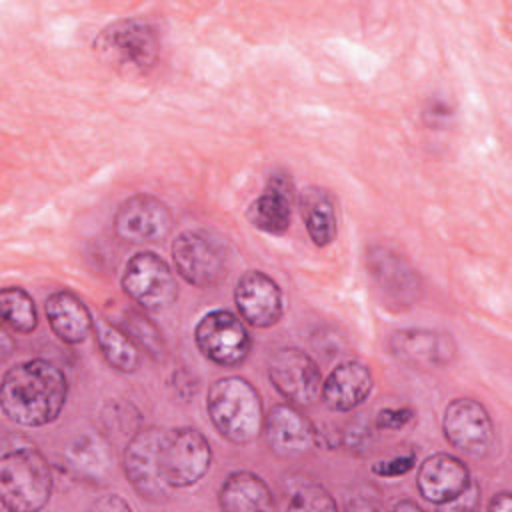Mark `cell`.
I'll return each mask as SVG.
<instances>
[{
	"mask_svg": "<svg viewBox=\"0 0 512 512\" xmlns=\"http://www.w3.org/2000/svg\"><path fill=\"white\" fill-rule=\"evenodd\" d=\"M68 380L48 360L34 358L6 370L0 384L4 416L26 428L44 426L58 418L66 404Z\"/></svg>",
	"mask_w": 512,
	"mask_h": 512,
	"instance_id": "1",
	"label": "cell"
},
{
	"mask_svg": "<svg viewBox=\"0 0 512 512\" xmlns=\"http://www.w3.org/2000/svg\"><path fill=\"white\" fill-rule=\"evenodd\" d=\"M206 410L218 434L232 444H250L262 434L260 394L242 376L216 380L208 390Z\"/></svg>",
	"mask_w": 512,
	"mask_h": 512,
	"instance_id": "2",
	"label": "cell"
},
{
	"mask_svg": "<svg viewBox=\"0 0 512 512\" xmlns=\"http://www.w3.org/2000/svg\"><path fill=\"white\" fill-rule=\"evenodd\" d=\"M52 494V470L34 446H16L0 458V504L10 512H36Z\"/></svg>",
	"mask_w": 512,
	"mask_h": 512,
	"instance_id": "3",
	"label": "cell"
},
{
	"mask_svg": "<svg viewBox=\"0 0 512 512\" xmlns=\"http://www.w3.org/2000/svg\"><path fill=\"white\" fill-rule=\"evenodd\" d=\"M94 50L104 64L122 76H146L160 56V38L152 24L124 18L108 24L94 40Z\"/></svg>",
	"mask_w": 512,
	"mask_h": 512,
	"instance_id": "4",
	"label": "cell"
},
{
	"mask_svg": "<svg viewBox=\"0 0 512 512\" xmlns=\"http://www.w3.org/2000/svg\"><path fill=\"white\" fill-rule=\"evenodd\" d=\"M164 436L166 428L146 426L128 440L124 450L126 478L138 496L150 502H164L172 492L162 466Z\"/></svg>",
	"mask_w": 512,
	"mask_h": 512,
	"instance_id": "5",
	"label": "cell"
},
{
	"mask_svg": "<svg viewBox=\"0 0 512 512\" xmlns=\"http://www.w3.org/2000/svg\"><path fill=\"white\" fill-rule=\"evenodd\" d=\"M122 288L146 312H162L178 298L176 276L154 252L134 254L124 268Z\"/></svg>",
	"mask_w": 512,
	"mask_h": 512,
	"instance_id": "6",
	"label": "cell"
},
{
	"mask_svg": "<svg viewBox=\"0 0 512 512\" xmlns=\"http://www.w3.org/2000/svg\"><path fill=\"white\" fill-rule=\"evenodd\" d=\"M194 340L204 358L222 368L240 366L252 348V338L244 322L228 310L204 314L194 328Z\"/></svg>",
	"mask_w": 512,
	"mask_h": 512,
	"instance_id": "7",
	"label": "cell"
},
{
	"mask_svg": "<svg viewBox=\"0 0 512 512\" xmlns=\"http://www.w3.org/2000/svg\"><path fill=\"white\" fill-rule=\"evenodd\" d=\"M268 378L280 396L294 406H312L320 400V368L298 348L286 346L274 350L268 358Z\"/></svg>",
	"mask_w": 512,
	"mask_h": 512,
	"instance_id": "8",
	"label": "cell"
},
{
	"mask_svg": "<svg viewBox=\"0 0 512 512\" xmlns=\"http://www.w3.org/2000/svg\"><path fill=\"white\" fill-rule=\"evenodd\" d=\"M210 462L212 450L202 432L188 426L166 430L162 466L172 490L196 484L208 472Z\"/></svg>",
	"mask_w": 512,
	"mask_h": 512,
	"instance_id": "9",
	"label": "cell"
},
{
	"mask_svg": "<svg viewBox=\"0 0 512 512\" xmlns=\"http://www.w3.org/2000/svg\"><path fill=\"white\" fill-rule=\"evenodd\" d=\"M442 432L458 452L482 458L494 446V424L486 408L472 398H454L442 416Z\"/></svg>",
	"mask_w": 512,
	"mask_h": 512,
	"instance_id": "10",
	"label": "cell"
},
{
	"mask_svg": "<svg viewBox=\"0 0 512 512\" xmlns=\"http://www.w3.org/2000/svg\"><path fill=\"white\" fill-rule=\"evenodd\" d=\"M174 226L168 206L150 196L134 194L126 198L114 214V232L128 244H152L164 240Z\"/></svg>",
	"mask_w": 512,
	"mask_h": 512,
	"instance_id": "11",
	"label": "cell"
},
{
	"mask_svg": "<svg viewBox=\"0 0 512 512\" xmlns=\"http://www.w3.org/2000/svg\"><path fill=\"white\" fill-rule=\"evenodd\" d=\"M262 434L270 452L282 460L304 458L318 446L314 424L290 402L276 404L268 410Z\"/></svg>",
	"mask_w": 512,
	"mask_h": 512,
	"instance_id": "12",
	"label": "cell"
},
{
	"mask_svg": "<svg viewBox=\"0 0 512 512\" xmlns=\"http://www.w3.org/2000/svg\"><path fill=\"white\" fill-rule=\"evenodd\" d=\"M176 272L196 288L218 286L226 276V264L220 248L202 232L186 230L172 244Z\"/></svg>",
	"mask_w": 512,
	"mask_h": 512,
	"instance_id": "13",
	"label": "cell"
},
{
	"mask_svg": "<svg viewBox=\"0 0 512 512\" xmlns=\"http://www.w3.org/2000/svg\"><path fill=\"white\" fill-rule=\"evenodd\" d=\"M234 302L240 318L254 328L274 326L284 308L280 286L260 270H248L238 278Z\"/></svg>",
	"mask_w": 512,
	"mask_h": 512,
	"instance_id": "14",
	"label": "cell"
},
{
	"mask_svg": "<svg viewBox=\"0 0 512 512\" xmlns=\"http://www.w3.org/2000/svg\"><path fill=\"white\" fill-rule=\"evenodd\" d=\"M472 478L466 464L452 454L440 452L428 456L416 476V486L420 496L426 502L446 506L454 498H458L468 486Z\"/></svg>",
	"mask_w": 512,
	"mask_h": 512,
	"instance_id": "15",
	"label": "cell"
},
{
	"mask_svg": "<svg viewBox=\"0 0 512 512\" xmlns=\"http://www.w3.org/2000/svg\"><path fill=\"white\" fill-rule=\"evenodd\" d=\"M390 352L412 366H444L456 356V344L450 334L424 328L398 330L388 340Z\"/></svg>",
	"mask_w": 512,
	"mask_h": 512,
	"instance_id": "16",
	"label": "cell"
},
{
	"mask_svg": "<svg viewBox=\"0 0 512 512\" xmlns=\"http://www.w3.org/2000/svg\"><path fill=\"white\" fill-rule=\"evenodd\" d=\"M368 270L384 298H392L400 306L418 300L420 278L398 254L380 246L372 248L368 252Z\"/></svg>",
	"mask_w": 512,
	"mask_h": 512,
	"instance_id": "17",
	"label": "cell"
},
{
	"mask_svg": "<svg viewBox=\"0 0 512 512\" xmlns=\"http://www.w3.org/2000/svg\"><path fill=\"white\" fill-rule=\"evenodd\" d=\"M372 392V374L362 362L338 364L322 380L320 400L332 412H350L358 408Z\"/></svg>",
	"mask_w": 512,
	"mask_h": 512,
	"instance_id": "18",
	"label": "cell"
},
{
	"mask_svg": "<svg viewBox=\"0 0 512 512\" xmlns=\"http://www.w3.org/2000/svg\"><path fill=\"white\" fill-rule=\"evenodd\" d=\"M294 184L286 174H272L264 192L250 204L248 220L268 234H284L292 222Z\"/></svg>",
	"mask_w": 512,
	"mask_h": 512,
	"instance_id": "19",
	"label": "cell"
},
{
	"mask_svg": "<svg viewBox=\"0 0 512 512\" xmlns=\"http://www.w3.org/2000/svg\"><path fill=\"white\" fill-rule=\"evenodd\" d=\"M44 312L52 332L66 344H80L94 328L92 314L84 300L70 290L52 292L46 298Z\"/></svg>",
	"mask_w": 512,
	"mask_h": 512,
	"instance_id": "20",
	"label": "cell"
},
{
	"mask_svg": "<svg viewBox=\"0 0 512 512\" xmlns=\"http://www.w3.org/2000/svg\"><path fill=\"white\" fill-rule=\"evenodd\" d=\"M218 502L222 510L230 512H254L272 510L276 506L268 484L246 470L232 472L218 492Z\"/></svg>",
	"mask_w": 512,
	"mask_h": 512,
	"instance_id": "21",
	"label": "cell"
},
{
	"mask_svg": "<svg viewBox=\"0 0 512 512\" xmlns=\"http://www.w3.org/2000/svg\"><path fill=\"white\" fill-rule=\"evenodd\" d=\"M302 216L308 230L310 240L316 246H328L336 238L338 226H336V204L328 190L312 186L308 188L302 198Z\"/></svg>",
	"mask_w": 512,
	"mask_h": 512,
	"instance_id": "22",
	"label": "cell"
},
{
	"mask_svg": "<svg viewBox=\"0 0 512 512\" xmlns=\"http://www.w3.org/2000/svg\"><path fill=\"white\" fill-rule=\"evenodd\" d=\"M94 334L104 360L112 368L126 374L138 370L140 350L136 342L124 332V328H118L116 324H110L108 320L100 318L94 322Z\"/></svg>",
	"mask_w": 512,
	"mask_h": 512,
	"instance_id": "23",
	"label": "cell"
},
{
	"mask_svg": "<svg viewBox=\"0 0 512 512\" xmlns=\"http://www.w3.org/2000/svg\"><path fill=\"white\" fill-rule=\"evenodd\" d=\"M290 510H336V502L328 490L312 476L294 472L284 480Z\"/></svg>",
	"mask_w": 512,
	"mask_h": 512,
	"instance_id": "24",
	"label": "cell"
},
{
	"mask_svg": "<svg viewBox=\"0 0 512 512\" xmlns=\"http://www.w3.org/2000/svg\"><path fill=\"white\" fill-rule=\"evenodd\" d=\"M0 314L2 322L18 332V334H30L36 330L38 314L32 296L18 286L2 288L0 292Z\"/></svg>",
	"mask_w": 512,
	"mask_h": 512,
	"instance_id": "25",
	"label": "cell"
},
{
	"mask_svg": "<svg viewBox=\"0 0 512 512\" xmlns=\"http://www.w3.org/2000/svg\"><path fill=\"white\" fill-rule=\"evenodd\" d=\"M68 466L80 476H98L108 466V446L102 440L78 438L66 450Z\"/></svg>",
	"mask_w": 512,
	"mask_h": 512,
	"instance_id": "26",
	"label": "cell"
},
{
	"mask_svg": "<svg viewBox=\"0 0 512 512\" xmlns=\"http://www.w3.org/2000/svg\"><path fill=\"white\" fill-rule=\"evenodd\" d=\"M124 332L140 346L144 348L150 356L162 358L166 348L160 330L142 314L136 310H128L124 314Z\"/></svg>",
	"mask_w": 512,
	"mask_h": 512,
	"instance_id": "27",
	"label": "cell"
},
{
	"mask_svg": "<svg viewBox=\"0 0 512 512\" xmlns=\"http://www.w3.org/2000/svg\"><path fill=\"white\" fill-rule=\"evenodd\" d=\"M414 464H416V454L406 452V454L392 456L390 460L372 464V472L382 478H398V476H404L406 472H410L414 468Z\"/></svg>",
	"mask_w": 512,
	"mask_h": 512,
	"instance_id": "28",
	"label": "cell"
},
{
	"mask_svg": "<svg viewBox=\"0 0 512 512\" xmlns=\"http://www.w3.org/2000/svg\"><path fill=\"white\" fill-rule=\"evenodd\" d=\"M414 420V410L408 406L402 408H382L376 414V428L380 430H400Z\"/></svg>",
	"mask_w": 512,
	"mask_h": 512,
	"instance_id": "29",
	"label": "cell"
},
{
	"mask_svg": "<svg viewBox=\"0 0 512 512\" xmlns=\"http://www.w3.org/2000/svg\"><path fill=\"white\" fill-rule=\"evenodd\" d=\"M96 510H130L128 502H124L120 496H104L102 500L94 502Z\"/></svg>",
	"mask_w": 512,
	"mask_h": 512,
	"instance_id": "30",
	"label": "cell"
},
{
	"mask_svg": "<svg viewBox=\"0 0 512 512\" xmlns=\"http://www.w3.org/2000/svg\"><path fill=\"white\" fill-rule=\"evenodd\" d=\"M512 508V498H510V492H498L492 496L490 504H488V510H496V512H506Z\"/></svg>",
	"mask_w": 512,
	"mask_h": 512,
	"instance_id": "31",
	"label": "cell"
},
{
	"mask_svg": "<svg viewBox=\"0 0 512 512\" xmlns=\"http://www.w3.org/2000/svg\"><path fill=\"white\" fill-rule=\"evenodd\" d=\"M426 116H432V118H448V116H450V108H448L444 102L436 100V102L432 104V108L426 110Z\"/></svg>",
	"mask_w": 512,
	"mask_h": 512,
	"instance_id": "32",
	"label": "cell"
},
{
	"mask_svg": "<svg viewBox=\"0 0 512 512\" xmlns=\"http://www.w3.org/2000/svg\"><path fill=\"white\" fill-rule=\"evenodd\" d=\"M392 508H394V510H414V512L420 510V506H418L416 502H410V500H400V502H396Z\"/></svg>",
	"mask_w": 512,
	"mask_h": 512,
	"instance_id": "33",
	"label": "cell"
}]
</instances>
